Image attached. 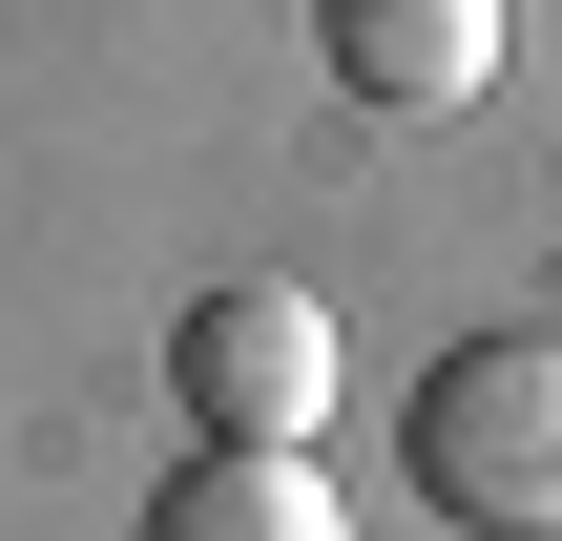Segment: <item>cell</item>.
Segmentation results:
<instances>
[{"instance_id":"cell-3","label":"cell","mask_w":562,"mask_h":541,"mask_svg":"<svg viewBox=\"0 0 562 541\" xmlns=\"http://www.w3.org/2000/svg\"><path fill=\"white\" fill-rule=\"evenodd\" d=\"M313 42H334V83L375 125H438V104L501 83V0H313Z\"/></svg>"},{"instance_id":"cell-4","label":"cell","mask_w":562,"mask_h":541,"mask_svg":"<svg viewBox=\"0 0 562 541\" xmlns=\"http://www.w3.org/2000/svg\"><path fill=\"white\" fill-rule=\"evenodd\" d=\"M125 541H355V521H334V480H313L292 438H188Z\"/></svg>"},{"instance_id":"cell-2","label":"cell","mask_w":562,"mask_h":541,"mask_svg":"<svg viewBox=\"0 0 562 541\" xmlns=\"http://www.w3.org/2000/svg\"><path fill=\"white\" fill-rule=\"evenodd\" d=\"M167 396H188V438H313L334 417V313L292 271H229V292H188Z\"/></svg>"},{"instance_id":"cell-1","label":"cell","mask_w":562,"mask_h":541,"mask_svg":"<svg viewBox=\"0 0 562 541\" xmlns=\"http://www.w3.org/2000/svg\"><path fill=\"white\" fill-rule=\"evenodd\" d=\"M396 459H417V500H438V521L562 541V334H459V354L417 375Z\"/></svg>"}]
</instances>
